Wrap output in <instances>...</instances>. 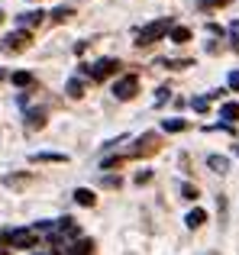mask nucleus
Here are the masks:
<instances>
[{
	"label": "nucleus",
	"instance_id": "nucleus-1",
	"mask_svg": "<svg viewBox=\"0 0 239 255\" xmlns=\"http://www.w3.org/2000/svg\"><path fill=\"white\" fill-rule=\"evenodd\" d=\"M165 32H171V23H168V19H158V23L145 26V29L139 32V45H145V42H155V39H162Z\"/></svg>",
	"mask_w": 239,
	"mask_h": 255
},
{
	"label": "nucleus",
	"instance_id": "nucleus-2",
	"mask_svg": "<svg viewBox=\"0 0 239 255\" xmlns=\"http://www.w3.org/2000/svg\"><path fill=\"white\" fill-rule=\"evenodd\" d=\"M136 87H139V78H136V75L120 78L117 87H114V97H117V100H129V97H136Z\"/></svg>",
	"mask_w": 239,
	"mask_h": 255
},
{
	"label": "nucleus",
	"instance_id": "nucleus-3",
	"mask_svg": "<svg viewBox=\"0 0 239 255\" xmlns=\"http://www.w3.org/2000/svg\"><path fill=\"white\" fill-rule=\"evenodd\" d=\"M10 246H16V249H32V246H36V236H32L29 230H13L10 233Z\"/></svg>",
	"mask_w": 239,
	"mask_h": 255
},
{
	"label": "nucleus",
	"instance_id": "nucleus-4",
	"mask_svg": "<svg viewBox=\"0 0 239 255\" xmlns=\"http://www.w3.org/2000/svg\"><path fill=\"white\" fill-rule=\"evenodd\" d=\"M23 45H29V32H26V36H23V32H10V36L3 39V49L6 52H19Z\"/></svg>",
	"mask_w": 239,
	"mask_h": 255
},
{
	"label": "nucleus",
	"instance_id": "nucleus-5",
	"mask_svg": "<svg viewBox=\"0 0 239 255\" xmlns=\"http://www.w3.org/2000/svg\"><path fill=\"white\" fill-rule=\"evenodd\" d=\"M110 71H117V58H101L97 65H91V75L94 78H104V75H110Z\"/></svg>",
	"mask_w": 239,
	"mask_h": 255
},
{
	"label": "nucleus",
	"instance_id": "nucleus-6",
	"mask_svg": "<svg viewBox=\"0 0 239 255\" xmlns=\"http://www.w3.org/2000/svg\"><path fill=\"white\" fill-rule=\"evenodd\" d=\"M91 239H71V246H68V255H91Z\"/></svg>",
	"mask_w": 239,
	"mask_h": 255
},
{
	"label": "nucleus",
	"instance_id": "nucleus-7",
	"mask_svg": "<svg viewBox=\"0 0 239 255\" xmlns=\"http://www.w3.org/2000/svg\"><path fill=\"white\" fill-rule=\"evenodd\" d=\"M26 117H29V120H26V129H39V126L45 123V110H42V107H36V110H29Z\"/></svg>",
	"mask_w": 239,
	"mask_h": 255
},
{
	"label": "nucleus",
	"instance_id": "nucleus-8",
	"mask_svg": "<svg viewBox=\"0 0 239 255\" xmlns=\"http://www.w3.org/2000/svg\"><path fill=\"white\" fill-rule=\"evenodd\" d=\"M204 220H207V213H204L201 207H194V210L184 217V223H188V230H197V226H204Z\"/></svg>",
	"mask_w": 239,
	"mask_h": 255
},
{
	"label": "nucleus",
	"instance_id": "nucleus-9",
	"mask_svg": "<svg viewBox=\"0 0 239 255\" xmlns=\"http://www.w3.org/2000/svg\"><path fill=\"white\" fill-rule=\"evenodd\" d=\"M75 200H78L81 207H94V204H97L94 191H88V187H78V191H75Z\"/></svg>",
	"mask_w": 239,
	"mask_h": 255
},
{
	"label": "nucleus",
	"instance_id": "nucleus-10",
	"mask_svg": "<svg viewBox=\"0 0 239 255\" xmlns=\"http://www.w3.org/2000/svg\"><path fill=\"white\" fill-rule=\"evenodd\" d=\"M168 39H171V42H191V29H188V26H171Z\"/></svg>",
	"mask_w": 239,
	"mask_h": 255
},
{
	"label": "nucleus",
	"instance_id": "nucleus-11",
	"mask_svg": "<svg viewBox=\"0 0 239 255\" xmlns=\"http://www.w3.org/2000/svg\"><path fill=\"white\" fill-rule=\"evenodd\" d=\"M32 162H68V155H62V152H36Z\"/></svg>",
	"mask_w": 239,
	"mask_h": 255
},
{
	"label": "nucleus",
	"instance_id": "nucleus-12",
	"mask_svg": "<svg viewBox=\"0 0 239 255\" xmlns=\"http://www.w3.org/2000/svg\"><path fill=\"white\" fill-rule=\"evenodd\" d=\"M220 117H223V120H233V123H236V120H239V104H223V107H220Z\"/></svg>",
	"mask_w": 239,
	"mask_h": 255
},
{
	"label": "nucleus",
	"instance_id": "nucleus-13",
	"mask_svg": "<svg viewBox=\"0 0 239 255\" xmlns=\"http://www.w3.org/2000/svg\"><path fill=\"white\" fill-rule=\"evenodd\" d=\"M207 165H210V168H214V171H227V158H223V155H207Z\"/></svg>",
	"mask_w": 239,
	"mask_h": 255
},
{
	"label": "nucleus",
	"instance_id": "nucleus-14",
	"mask_svg": "<svg viewBox=\"0 0 239 255\" xmlns=\"http://www.w3.org/2000/svg\"><path fill=\"white\" fill-rule=\"evenodd\" d=\"M13 84H16V87H29L32 75H29V71H16V75H13Z\"/></svg>",
	"mask_w": 239,
	"mask_h": 255
},
{
	"label": "nucleus",
	"instance_id": "nucleus-15",
	"mask_svg": "<svg viewBox=\"0 0 239 255\" xmlns=\"http://www.w3.org/2000/svg\"><path fill=\"white\" fill-rule=\"evenodd\" d=\"M162 129H165V132H178V129H184V120H165Z\"/></svg>",
	"mask_w": 239,
	"mask_h": 255
},
{
	"label": "nucleus",
	"instance_id": "nucleus-16",
	"mask_svg": "<svg viewBox=\"0 0 239 255\" xmlns=\"http://www.w3.org/2000/svg\"><path fill=\"white\" fill-rule=\"evenodd\" d=\"M39 19H42V10H32L29 16H19V26H26V23L32 26V23H39Z\"/></svg>",
	"mask_w": 239,
	"mask_h": 255
},
{
	"label": "nucleus",
	"instance_id": "nucleus-17",
	"mask_svg": "<svg viewBox=\"0 0 239 255\" xmlns=\"http://www.w3.org/2000/svg\"><path fill=\"white\" fill-rule=\"evenodd\" d=\"M81 94H84L81 81H68V97H81Z\"/></svg>",
	"mask_w": 239,
	"mask_h": 255
},
{
	"label": "nucleus",
	"instance_id": "nucleus-18",
	"mask_svg": "<svg viewBox=\"0 0 239 255\" xmlns=\"http://www.w3.org/2000/svg\"><path fill=\"white\" fill-rule=\"evenodd\" d=\"M181 197L194 200V197H197V187H194V184H181Z\"/></svg>",
	"mask_w": 239,
	"mask_h": 255
},
{
	"label": "nucleus",
	"instance_id": "nucleus-19",
	"mask_svg": "<svg viewBox=\"0 0 239 255\" xmlns=\"http://www.w3.org/2000/svg\"><path fill=\"white\" fill-rule=\"evenodd\" d=\"M168 97H171V94H168V87H158V94H155V104H158V107H162V104H168Z\"/></svg>",
	"mask_w": 239,
	"mask_h": 255
},
{
	"label": "nucleus",
	"instance_id": "nucleus-20",
	"mask_svg": "<svg viewBox=\"0 0 239 255\" xmlns=\"http://www.w3.org/2000/svg\"><path fill=\"white\" fill-rule=\"evenodd\" d=\"M194 110H197V113L207 110V97H197V100H194Z\"/></svg>",
	"mask_w": 239,
	"mask_h": 255
},
{
	"label": "nucleus",
	"instance_id": "nucleus-21",
	"mask_svg": "<svg viewBox=\"0 0 239 255\" xmlns=\"http://www.w3.org/2000/svg\"><path fill=\"white\" fill-rule=\"evenodd\" d=\"M230 87H233V91H239V71H233V75H230Z\"/></svg>",
	"mask_w": 239,
	"mask_h": 255
},
{
	"label": "nucleus",
	"instance_id": "nucleus-22",
	"mask_svg": "<svg viewBox=\"0 0 239 255\" xmlns=\"http://www.w3.org/2000/svg\"><path fill=\"white\" fill-rule=\"evenodd\" d=\"M204 6H217V3H223V0H201Z\"/></svg>",
	"mask_w": 239,
	"mask_h": 255
},
{
	"label": "nucleus",
	"instance_id": "nucleus-23",
	"mask_svg": "<svg viewBox=\"0 0 239 255\" xmlns=\"http://www.w3.org/2000/svg\"><path fill=\"white\" fill-rule=\"evenodd\" d=\"M0 19H3V10H0Z\"/></svg>",
	"mask_w": 239,
	"mask_h": 255
},
{
	"label": "nucleus",
	"instance_id": "nucleus-24",
	"mask_svg": "<svg viewBox=\"0 0 239 255\" xmlns=\"http://www.w3.org/2000/svg\"><path fill=\"white\" fill-rule=\"evenodd\" d=\"M0 78H3V75H0Z\"/></svg>",
	"mask_w": 239,
	"mask_h": 255
}]
</instances>
